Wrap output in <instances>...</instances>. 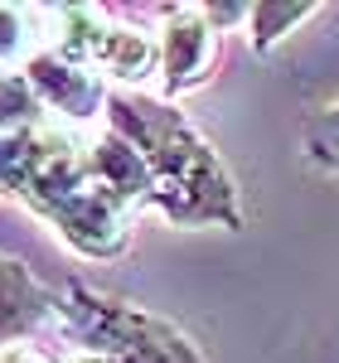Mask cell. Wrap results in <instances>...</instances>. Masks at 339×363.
Returning a JSON list of instances; mask_svg holds the SVG:
<instances>
[{
	"label": "cell",
	"instance_id": "4",
	"mask_svg": "<svg viewBox=\"0 0 339 363\" xmlns=\"http://www.w3.org/2000/svg\"><path fill=\"white\" fill-rule=\"evenodd\" d=\"M49 49L87 63L107 83L126 92H145V83L160 73L155 29L131 25L121 10L107 5H58L49 10Z\"/></svg>",
	"mask_w": 339,
	"mask_h": 363
},
{
	"label": "cell",
	"instance_id": "8",
	"mask_svg": "<svg viewBox=\"0 0 339 363\" xmlns=\"http://www.w3.org/2000/svg\"><path fill=\"white\" fill-rule=\"evenodd\" d=\"M320 15V5H311V0H257V5H248V20H243V29H248V44H252V54H277L291 34H301V25L306 20H315Z\"/></svg>",
	"mask_w": 339,
	"mask_h": 363
},
{
	"label": "cell",
	"instance_id": "2",
	"mask_svg": "<svg viewBox=\"0 0 339 363\" xmlns=\"http://www.w3.org/2000/svg\"><path fill=\"white\" fill-rule=\"evenodd\" d=\"M102 126H112L116 136L136 145L150 174V208L170 228H223V233L248 228V203H243L233 165L179 112V102L112 87Z\"/></svg>",
	"mask_w": 339,
	"mask_h": 363
},
{
	"label": "cell",
	"instance_id": "10",
	"mask_svg": "<svg viewBox=\"0 0 339 363\" xmlns=\"http://www.w3.org/2000/svg\"><path fill=\"white\" fill-rule=\"evenodd\" d=\"M301 155L320 174H335L339 179V97L306 116V126H301Z\"/></svg>",
	"mask_w": 339,
	"mask_h": 363
},
{
	"label": "cell",
	"instance_id": "6",
	"mask_svg": "<svg viewBox=\"0 0 339 363\" xmlns=\"http://www.w3.org/2000/svg\"><path fill=\"white\" fill-rule=\"evenodd\" d=\"M39 97V107L54 116V126H68V131H92L102 116H107V97H112V83L102 73H92L87 63L58 54V49H39L20 68Z\"/></svg>",
	"mask_w": 339,
	"mask_h": 363
},
{
	"label": "cell",
	"instance_id": "7",
	"mask_svg": "<svg viewBox=\"0 0 339 363\" xmlns=\"http://www.w3.org/2000/svg\"><path fill=\"white\" fill-rule=\"evenodd\" d=\"M58 306V291H49L44 281L29 272L25 257L0 252V354L10 344H25Z\"/></svg>",
	"mask_w": 339,
	"mask_h": 363
},
{
	"label": "cell",
	"instance_id": "9",
	"mask_svg": "<svg viewBox=\"0 0 339 363\" xmlns=\"http://www.w3.org/2000/svg\"><path fill=\"white\" fill-rule=\"evenodd\" d=\"M39 49H49V10L0 0V68H25Z\"/></svg>",
	"mask_w": 339,
	"mask_h": 363
},
{
	"label": "cell",
	"instance_id": "5",
	"mask_svg": "<svg viewBox=\"0 0 339 363\" xmlns=\"http://www.w3.org/2000/svg\"><path fill=\"white\" fill-rule=\"evenodd\" d=\"M160 29H155V49H160V97L179 102L213 78L218 58H223V29L209 20L204 5H160L150 10Z\"/></svg>",
	"mask_w": 339,
	"mask_h": 363
},
{
	"label": "cell",
	"instance_id": "12",
	"mask_svg": "<svg viewBox=\"0 0 339 363\" xmlns=\"http://www.w3.org/2000/svg\"><path fill=\"white\" fill-rule=\"evenodd\" d=\"M68 363H107V359H92V354H73Z\"/></svg>",
	"mask_w": 339,
	"mask_h": 363
},
{
	"label": "cell",
	"instance_id": "3",
	"mask_svg": "<svg viewBox=\"0 0 339 363\" xmlns=\"http://www.w3.org/2000/svg\"><path fill=\"white\" fill-rule=\"evenodd\" d=\"M54 320L78 344V354L107 363H209L199 339L184 325H174L170 315H155L126 296H112L83 277H73L58 291Z\"/></svg>",
	"mask_w": 339,
	"mask_h": 363
},
{
	"label": "cell",
	"instance_id": "11",
	"mask_svg": "<svg viewBox=\"0 0 339 363\" xmlns=\"http://www.w3.org/2000/svg\"><path fill=\"white\" fill-rule=\"evenodd\" d=\"M0 363H54L49 359V354H44V349H34V344H10V349H5V354H0Z\"/></svg>",
	"mask_w": 339,
	"mask_h": 363
},
{
	"label": "cell",
	"instance_id": "1",
	"mask_svg": "<svg viewBox=\"0 0 339 363\" xmlns=\"http://www.w3.org/2000/svg\"><path fill=\"white\" fill-rule=\"evenodd\" d=\"M0 199L29 208L39 223L83 262H112L131 247L136 208L116 199L87 150V131L68 126H29L0 131Z\"/></svg>",
	"mask_w": 339,
	"mask_h": 363
}]
</instances>
